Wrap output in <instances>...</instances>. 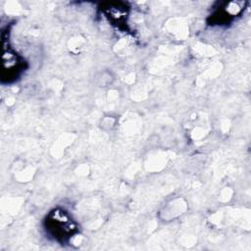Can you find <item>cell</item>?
Wrapping results in <instances>:
<instances>
[{
  "mask_svg": "<svg viewBox=\"0 0 251 251\" xmlns=\"http://www.w3.org/2000/svg\"><path fill=\"white\" fill-rule=\"evenodd\" d=\"M48 228L52 231L55 236L65 237L72 233L75 229V226L72 220L68 217L64 211H54L48 220Z\"/></svg>",
  "mask_w": 251,
  "mask_h": 251,
  "instance_id": "6da1fadb",
  "label": "cell"
}]
</instances>
